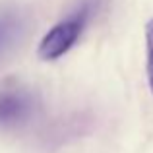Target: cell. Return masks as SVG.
<instances>
[{
  "label": "cell",
  "mask_w": 153,
  "mask_h": 153,
  "mask_svg": "<svg viewBox=\"0 0 153 153\" xmlns=\"http://www.w3.org/2000/svg\"><path fill=\"white\" fill-rule=\"evenodd\" d=\"M89 4H85L82 6V10L68 16L66 19L58 22L52 29H49V33H45V37L39 43V56L43 60H56L66 54L79 39L87 23V18H89Z\"/></svg>",
  "instance_id": "obj_1"
},
{
  "label": "cell",
  "mask_w": 153,
  "mask_h": 153,
  "mask_svg": "<svg viewBox=\"0 0 153 153\" xmlns=\"http://www.w3.org/2000/svg\"><path fill=\"white\" fill-rule=\"evenodd\" d=\"M37 101L31 89L16 82L0 85V130H14L33 118Z\"/></svg>",
  "instance_id": "obj_2"
},
{
  "label": "cell",
  "mask_w": 153,
  "mask_h": 153,
  "mask_svg": "<svg viewBox=\"0 0 153 153\" xmlns=\"http://www.w3.org/2000/svg\"><path fill=\"white\" fill-rule=\"evenodd\" d=\"M22 29H23L22 18L16 12H10V10L0 12V56L10 47H14Z\"/></svg>",
  "instance_id": "obj_3"
},
{
  "label": "cell",
  "mask_w": 153,
  "mask_h": 153,
  "mask_svg": "<svg viewBox=\"0 0 153 153\" xmlns=\"http://www.w3.org/2000/svg\"><path fill=\"white\" fill-rule=\"evenodd\" d=\"M146 72L147 83L153 93V18L146 23Z\"/></svg>",
  "instance_id": "obj_4"
}]
</instances>
